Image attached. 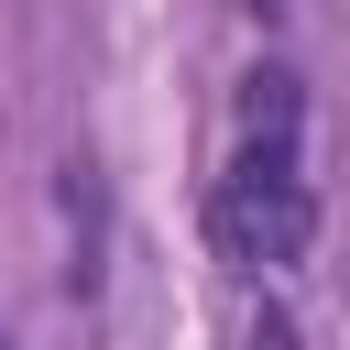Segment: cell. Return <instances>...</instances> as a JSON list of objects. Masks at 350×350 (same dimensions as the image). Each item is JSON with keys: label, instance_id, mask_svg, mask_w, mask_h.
<instances>
[{"label": "cell", "instance_id": "obj_2", "mask_svg": "<svg viewBox=\"0 0 350 350\" xmlns=\"http://www.w3.org/2000/svg\"><path fill=\"white\" fill-rule=\"evenodd\" d=\"M252 11H273V0H252Z\"/></svg>", "mask_w": 350, "mask_h": 350}, {"label": "cell", "instance_id": "obj_3", "mask_svg": "<svg viewBox=\"0 0 350 350\" xmlns=\"http://www.w3.org/2000/svg\"><path fill=\"white\" fill-rule=\"evenodd\" d=\"M0 350H11V339H0Z\"/></svg>", "mask_w": 350, "mask_h": 350}, {"label": "cell", "instance_id": "obj_1", "mask_svg": "<svg viewBox=\"0 0 350 350\" xmlns=\"http://www.w3.org/2000/svg\"><path fill=\"white\" fill-rule=\"evenodd\" d=\"M208 230L241 273H284L306 262L317 241V186H306V98L284 66L241 77V131H230V164L208 186Z\"/></svg>", "mask_w": 350, "mask_h": 350}]
</instances>
